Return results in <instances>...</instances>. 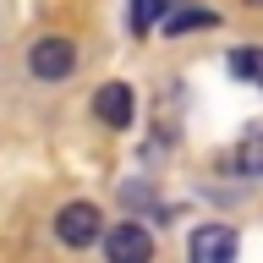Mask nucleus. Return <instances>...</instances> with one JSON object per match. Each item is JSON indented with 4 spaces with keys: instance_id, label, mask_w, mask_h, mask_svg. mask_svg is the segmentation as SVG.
Masks as SVG:
<instances>
[{
    "instance_id": "obj_1",
    "label": "nucleus",
    "mask_w": 263,
    "mask_h": 263,
    "mask_svg": "<svg viewBox=\"0 0 263 263\" xmlns=\"http://www.w3.org/2000/svg\"><path fill=\"white\" fill-rule=\"evenodd\" d=\"M55 236H61V247L82 252V247L104 241V214H99L93 203H66V209L55 214Z\"/></svg>"
},
{
    "instance_id": "obj_2",
    "label": "nucleus",
    "mask_w": 263,
    "mask_h": 263,
    "mask_svg": "<svg viewBox=\"0 0 263 263\" xmlns=\"http://www.w3.org/2000/svg\"><path fill=\"white\" fill-rule=\"evenodd\" d=\"M71 66H77V44H71V39H61V33H44V39L28 49V71H33L39 82L71 77Z\"/></svg>"
},
{
    "instance_id": "obj_3",
    "label": "nucleus",
    "mask_w": 263,
    "mask_h": 263,
    "mask_svg": "<svg viewBox=\"0 0 263 263\" xmlns=\"http://www.w3.org/2000/svg\"><path fill=\"white\" fill-rule=\"evenodd\" d=\"M104 258L110 263H154V241L137 219H121V225L104 230Z\"/></svg>"
},
{
    "instance_id": "obj_4",
    "label": "nucleus",
    "mask_w": 263,
    "mask_h": 263,
    "mask_svg": "<svg viewBox=\"0 0 263 263\" xmlns=\"http://www.w3.org/2000/svg\"><path fill=\"white\" fill-rule=\"evenodd\" d=\"M186 258L192 263H236V230L230 225H197L192 241H186Z\"/></svg>"
},
{
    "instance_id": "obj_5",
    "label": "nucleus",
    "mask_w": 263,
    "mask_h": 263,
    "mask_svg": "<svg viewBox=\"0 0 263 263\" xmlns=\"http://www.w3.org/2000/svg\"><path fill=\"white\" fill-rule=\"evenodd\" d=\"M93 115L104 121V126L126 132V126H132V115H137V99H132V88H126V82H104V88L93 93Z\"/></svg>"
},
{
    "instance_id": "obj_6",
    "label": "nucleus",
    "mask_w": 263,
    "mask_h": 263,
    "mask_svg": "<svg viewBox=\"0 0 263 263\" xmlns=\"http://www.w3.org/2000/svg\"><path fill=\"white\" fill-rule=\"evenodd\" d=\"M192 28H219V16L203 11V6H181V11L164 16V33H170V39H176V33H192Z\"/></svg>"
},
{
    "instance_id": "obj_7",
    "label": "nucleus",
    "mask_w": 263,
    "mask_h": 263,
    "mask_svg": "<svg viewBox=\"0 0 263 263\" xmlns=\"http://www.w3.org/2000/svg\"><path fill=\"white\" fill-rule=\"evenodd\" d=\"M230 164H236V170H247V176H252V170H263V121L241 137V148L230 154Z\"/></svg>"
},
{
    "instance_id": "obj_8",
    "label": "nucleus",
    "mask_w": 263,
    "mask_h": 263,
    "mask_svg": "<svg viewBox=\"0 0 263 263\" xmlns=\"http://www.w3.org/2000/svg\"><path fill=\"white\" fill-rule=\"evenodd\" d=\"M230 71L252 88H263V49H230Z\"/></svg>"
},
{
    "instance_id": "obj_9",
    "label": "nucleus",
    "mask_w": 263,
    "mask_h": 263,
    "mask_svg": "<svg viewBox=\"0 0 263 263\" xmlns=\"http://www.w3.org/2000/svg\"><path fill=\"white\" fill-rule=\"evenodd\" d=\"M154 22V0H132V33H148Z\"/></svg>"
},
{
    "instance_id": "obj_10",
    "label": "nucleus",
    "mask_w": 263,
    "mask_h": 263,
    "mask_svg": "<svg viewBox=\"0 0 263 263\" xmlns=\"http://www.w3.org/2000/svg\"><path fill=\"white\" fill-rule=\"evenodd\" d=\"M247 6H263V0H247Z\"/></svg>"
}]
</instances>
